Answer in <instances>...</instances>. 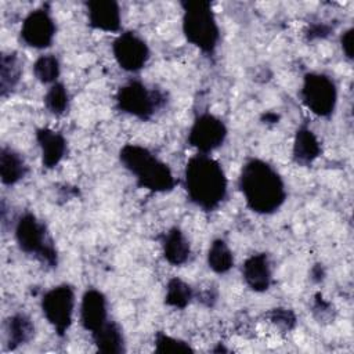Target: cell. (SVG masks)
Wrapping results in <instances>:
<instances>
[{"instance_id": "31", "label": "cell", "mask_w": 354, "mask_h": 354, "mask_svg": "<svg viewBox=\"0 0 354 354\" xmlns=\"http://www.w3.org/2000/svg\"><path fill=\"white\" fill-rule=\"evenodd\" d=\"M310 275H311V279H313V281L321 282V281L325 278V268H324V266H322V264H315V266H313Z\"/></svg>"}, {"instance_id": "7", "label": "cell", "mask_w": 354, "mask_h": 354, "mask_svg": "<svg viewBox=\"0 0 354 354\" xmlns=\"http://www.w3.org/2000/svg\"><path fill=\"white\" fill-rule=\"evenodd\" d=\"M300 97L314 115L328 118L336 108L337 87L328 75L310 72L303 77Z\"/></svg>"}, {"instance_id": "27", "label": "cell", "mask_w": 354, "mask_h": 354, "mask_svg": "<svg viewBox=\"0 0 354 354\" xmlns=\"http://www.w3.org/2000/svg\"><path fill=\"white\" fill-rule=\"evenodd\" d=\"M267 315L275 326H278L285 332L292 330L296 326V315L290 308L277 307V308H272Z\"/></svg>"}, {"instance_id": "9", "label": "cell", "mask_w": 354, "mask_h": 354, "mask_svg": "<svg viewBox=\"0 0 354 354\" xmlns=\"http://www.w3.org/2000/svg\"><path fill=\"white\" fill-rule=\"evenodd\" d=\"M227 133V127L220 118L205 112L194 120L188 133V144L196 148L199 153L207 155L223 145Z\"/></svg>"}, {"instance_id": "25", "label": "cell", "mask_w": 354, "mask_h": 354, "mask_svg": "<svg viewBox=\"0 0 354 354\" xmlns=\"http://www.w3.org/2000/svg\"><path fill=\"white\" fill-rule=\"evenodd\" d=\"M44 106L55 116H61L66 112L69 106V94L62 83L57 82L50 86L44 95Z\"/></svg>"}, {"instance_id": "22", "label": "cell", "mask_w": 354, "mask_h": 354, "mask_svg": "<svg viewBox=\"0 0 354 354\" xmlns=\"http://www.w3.org/2000/svg\"><path fill=\"white\" fill-rule=\"evenodd\" d=\"M207 266L216 274H225L234 266V254L221 238L214 239L207 250Z\"/></svg>"}, {"instance_id": "6", "label": "cell", "mask_w": 354, "mask_h": 354, "mask_svg": "<svg viewBox=\"0 0 354 354\" xmlns=\"http://www.w3.org/2000/svg\"><path fill=\"white\" fill-rule=\"evenodd\" d=\"M166 102L162 91L148 88L140 80H131L116 93L118 108L141 120H149Z\"/></svg>"}, {"instance_id": "2", "label": "cell", "mask_w": 354, "mask_h": 354, "mask_svg": "<svg viewBox=\"0 0 354 354\" xmlns=\"http://www.w3.org/2000/svg\"><path fill=\"white\" fill-rule=\"evenodd\" d=\"M227 177L221 165L206 153H196L185 165L184 188L189 201L205 212L217 209L227 196Z\"/></svg>"}, {"instance_id": "1", "label": "cell", "mask_w": 354, "mask_h": 354, "mask_svg": "<svg viewBox=\"0 0 354 354\" xmlns=\"http://www.w3.org/2000/svg\"><path fill=\"white\" fill-rule=\"evenodd\" d=\"M239 189L248 207L259 214L277 212L286 199V188L281 174L263 159H249L241 169Z\"/></svg>"}, {"instance_id": "16", "label": "cell", "mask_w": 354, "mask_h": 354, "mask_svg": "<svg viewBox=\"0 0 354 354\" xmlns=\"http://www.w3.org/2000/svg\"><path fill=\"white\" fill-rule=\"evenodd\" d=\"M321 155V144L314 134V131L301 124L293 138V148H292V158L300 166H310L318 156Z\"/></svg>"}, {"instance_id": "24", "label": "cell", "mask_w": 354, "mask_h": 354, "mask_svg": "<svg viewBox=\"0 0 354 354\" xmlns=\"http://www.w3.org/2000/svg\"><path fill=\"white\" fill-rule=\"evenodd\" d=\"M59 61L53 54L40 55L33 64V75L43 84H54L59 77Z\"/></svg>"}, {"instance_id": "20", "label": "cell", "mask_w": 354, "mask_h": 354, "mask_svg": "<svg viewBox=\"0 0 354 354\" xmlns=\"http://www.w3.org/2000/svg\"><path fill=\"white\" fill-rule=\"evenodd\" d=\"M26 163L21 153L10 147L0 149V178L4 185H14L25 177Z\"/></svg>"}, {"instance_id": "12", "label": "cell", "mask_w": 354, "mask_h": 354, "mask_svg": "<svg viewBox=\"0 0 354 354\" xmlns=\"http://www.w3.org/2000/svg\"><path fill=\"white\" fill-rule=\"evenodd\" d=\"M108 321L106 297L98 289H87L82 296L80 304V324L93 333Z\"/></svg>"}, {"instance_id": "15", "label": "cell", "mask_w": 354, "mask_h": 354, "mask_svg": "<svg viewBox=\"0 0 354 354\" xmlns=\"http://www.w3.org/2000/svg\"><path fill=\"white\" fill-rule=\"evenodd\" d=\"M36 140L41 151V163L46 169H54L66 153L65 137L48 127L36 130Z\"/></svg>"}, {"instance_id": "17", "label": "cell", "mask_w": 354, "mask_h": 354, "mask_svg": "<svg viewBox=\"0 0 354 354\" xmlns=\"http://www.w3.org/2000/svg\"><path fill=\"white\" fill-rule=\"evenodd\" d=\"M160 245L163 257L169 264L183 266L188 261L191 254V246L185 234L178 227H173L167 232H165Z\"/></svg>"}, {"instance_id": "11", "label": "cell", "mask_w": 354, "mask_h": 354, "mask_svg": "<svg viewBox=\"0 0 354 354\" xmlns=\"http://www.w3.org/2000/svg\"><path fill=\"white\" fill-rule=\"evenodd\" d=\"M55 22L48 10L36 8L30 11L21 26L22 41L33 48L41 50L51 46L55 36Z\"/></svg>"}, {"instance_id": "21", "label": "cell", "mask_w": 354, "mask_h": 354, "mask_svg": "<svg viewBox=\"0 0 354 354\" xmlns=\"http://www.w3.org/2000/svg\"><path fill=\"white\" fill-rule=\"evenodd\" d=\"M22 76V61L17 53H3L0 58V95L6 98L18 86Z\"/></svg>"}, {"instance_id": "18", "label": "cell", "mask_w": 354, "mask_h": 354, "mask_svg": "<svg viewBox=\"0 0 354 354\" xmlns=\"http://www.w3.org/2000/svg\"><path fill=\"white\" fill-rule=\"evenodd\" d=\"M91 337L100 353L122 354L126 351L122 328L113 321H106L101 328L91 333Z\"/></svg>"}, {"instance_id": "26", "label": "cell", "mask_w": 354, "mask_h": 354, "mask_svg": "<svg viewBox=\"0 0 354 354\" xmlns=\"http://www.w3.org/2000/svg\"><path fill=\"white\" fill-rule=\"evenodd\" d=\"M155 351L156 353H194L192 347L177 337L158 332L155 336Z\"/></svg>"}, {"instance_id": "8", "label": "cell", "mask_w": 354, "mask_h": 354, "mask_svg": "<svg viewBox=\"0 0 354 354\" xmlns=\"http://www.w3.org/2000/svg\"><path fill=\"white\" fill-rule=\"evenodd\" d=\"M75 310V290L69 283L48 289L41 297V311L55 333L62 337L72 325Z\"/></svg>"}, {"instance_id": "14", "label": "cell", "mask_w": 354, "mask_h": 354, "mask_svg": "<svg viewBox=\"0 0 354 354\" xmlns=\"http://www.w3.org/2000/svg\"><path fill=\"white\" fill-rule=\"evenodd\" d=\"M242 277L245 283L253 292H266L272 279L270 259L266 253H254L242 264Z\"/></svg>"}, {"instance_id": "10", "label": "cell", "mask_w": 354, "mask_h": 354, "mask_svg": "<svg viewBox=\"0 0 354 354\" xmlns=\"http://www.w3.org/2000/svg\"><path fill=\"white\" fill-rule=\"evenodd\" d=\"M112 53L118 65L133 73L141 71L149 59L148 44L136 32H122L112 43Z\"/></svg>"}, {"instance_id": "23", "label": "cell", "mask_w": 354, "mask_h": 354, "mask_svg": "<svg viewBox=\"0 0 354 354\" xmlns=\"http://www.w3.org/2000/svg\"><path fill=\"white\" fill-rule=\"evenodd\" d=\"M192 297L194 290L187 282H184L178 277H173L171 279H169L165 295V303L167 306L183 310L191 303Z\"/></svg>"}, {"instance_id": "28", "label": "cell", "mask_w": 354, "mask_h": 354, "mask_svg": "<svg viewBox=\"0 0 354 354\" xmlns=\"http://www.w3.org/2000/svg\"><path fill=\"white\" fill-rule=\"evenodd\" d=\"M313 313L314 317L321 322L325 321H332L333 319V307L329 301H326L322 295L317 293L315 299H314V304H313Z\"/></svg>"}, {"instance_id": "5", "label": "cell", "mask_w": 354, "mask_h": 354, "mask_svg": "<svg viewBox=\"0 0 354 354\" xmlns=\"http://www.w3.org/2000/svg\"><path fill=\"white\" fill-rule=\"evenodd\" d=\"M15 241L18 248L47 267H57L58 254L48 231L35 214L26 212L19 216L15 224Z\"/></svg>"}, {"instance_id": "30", "label": "cell", "mask_w": 354, "mask_h": 354, "mask_svg": "<svg viewBox=\"0 0 354 354\" xmlns=\"http://www.w3.org/2000/svg\"><path fill=\"white\" fill-rule=\"evenodd\" d=\"M353 32H354L353 28H348L340 36L342 51L344 53L346 58H348V59L353 58Z\"/></svg>"}, {"instance_id": "32", "label": "cell", "mask_w": 354, "mask_h": 354, "mask_svg": "<svg viewBox=\"0 0 354 354\" xmlns=\"http://www.w3.org/2000/svg\"><path fill=\"white\" fill-rule=\"evenodd\" d=\"M278 119H279V116L277 113H274V112H266L263 115V118H261V120L264 123H277Z\"/></svg>"}, {"instance_id": "19", "label": "cell", "mask_w": 354, "mask_h": 354, "mask_svg": "<svg viewBox=\"0 0 354 354\" xmlns=\"http://www.w3.org/2000/svg\"><path fill=\"white\" fill-rule=\"evenodd\" d=\"M35 336V324L25 313H17L7 321V347L17 350L29 343Z\"/></svg>"}, {"instance_id": "4", "label": "cell", "mask_w": 354, "mask_h": 354, "mask_svg": "<svg viewBox=\"0 0 354 354\" xmlns=\"http://www.w3.org/2000/svg\"><path fill=\"white\" fill-rule=\"evenodd\" d=\"M183 32L185 39L205 54H213L220 40L217 19L209 1H183Z\"/></svg>"}, {"instance_id": "3", "label": "cell", "mask_w": 354, "mask_h": 354, "mask_svg": "<svg viewBox=\"0 0 354 354\" xmlns=\"http://www.w3.org/2000/svg\"><path fill=\"white\" fill-rule=\"evenodd\" d=\"M119 160L129 170L137 184L152 192H170L176 187L170 167L158 159L148 148L126 144L119 151Z\"/></svg>"}, {"instance_id": "13", "label": "cell", "mask_w": 354, "mask_h": 354, "mask_svg": "<svg viewBox=\"0 0 354 354\" xmlns=\"http://www.w3.org/2000/svg\"><path fill=\"white\" fill-rule=\"evenodd\" d=\"M88 25L93 29L102 32H119L120 30V7L113 0H94L86 3Z\"/></svg>"}, {"instance_id": "29", "label": "cell", "mask_w": 354, "mask_h": 354, "mask_svg": "<svg viewBox=\"0 0 354 354\" xmlns=\"http://www.w3.org/2000/svg\"><path fill=\"white\" fill-rule=\"evenodd\" d=\"M330 33V26H328L324 22H315L307 26L306 29V39L307 40H318V39H325Z\"/></svg>"}]
</instances>
